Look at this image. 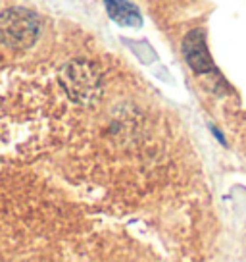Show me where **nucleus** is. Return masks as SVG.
<instances>
[{"label": "nucleus", "mask_w": 246, "mask_h": 262, "mask_svg": "<svg viewBox=\"0 0 246 262\" xmlns=\"http://www.w3.org/2000/svg\"><path fill=\"white\" fill-rule=\"evenodd\" d=\"M106 10L115 24L125 25V27H139L142 21L139 10L127 0H106Z\"/></svg>", "instance_id": "obj_4"}, {"label": "nucleus", "mask_w": 246, "mask_h": 262, "mask_svg": "<svg viewBox=\"0 0 246 262\" xmlns=\"http://www.w3.org/2000/svg\"><path fill=\"white\" fill-rule=\"evenodd\" d=\"M183 50H185V58L189 66L198 72V74H206V72H212L213 66L206 49V41L202 31H190L187 35V39L183 42Z\"/></svg>", "instance_id": "obj_3"}, {"label": "nucleus", "mask_w": 246, "mask_h": 262, "mask_svg": "<svg viewBox=\"0 0 246 262\" xmlns=\"http://www.w3.org/2000/svg\"><path fill=\"white\" fill-rule=\"evenodd\" d=\"M62 81L66 85V91L77 102H90L100 93L99 75L85 62H73L67 66L62 74Z\"/></svg>", "instance_id": "obj_2"}, {"label": "nucleus", "mask_w": 246, "mask_h": 262, "mask_svg": "<svg viewBox=\"0 0 246 262\" xmlns=\"http://www.w3.org/2000/svg\"><path fill=\"white\" fill-rule=\"evenodd\" d=\"M39 35V21L33 12L12 8L0 14V41L12 49H29Z\"/></svg>", "instance_id": "obj_1"}]
</instances>
